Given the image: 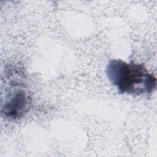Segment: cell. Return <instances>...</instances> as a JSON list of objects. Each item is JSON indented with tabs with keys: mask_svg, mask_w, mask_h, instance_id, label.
I'll return each instance as SVG.
<instances>
[{
	"mask_svg": "<svg viewBox=\"0 0 157 157\" xmlns=\"http://www.w3.org/2000/svg\"><path fill=\"white\" fill-rule=\"evenodd\" d=\"M105 74L120 94L150 96L156 87V77L141 64L127 63L120 59H110Z\"/></svg>",
	"mask_w": 157,
	"mask_h": 157,
	"instance_id": "1",
	"label": "cell"
},
{
	"mask_svg": "<svg viewBox=\"0 0 157 157\" xmlns=\"http://www.w3.org/2000/svg\"><path fill=\"white\" fill-rule=\"evenodd\" d=\"M31 98L25 86L20 82H13L6 91L5 101L2 107V114L9 120L21 118L29 110Z\"/></svg>",
	"mask_w": 157,
	"mask_h": 157,
	"instance_id": "2",
	"label": "cell"
}]
</instances>
